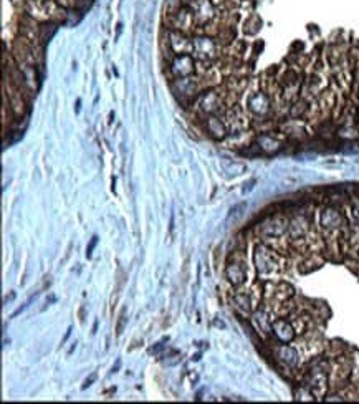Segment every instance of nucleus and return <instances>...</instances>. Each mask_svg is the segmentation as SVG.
<instances>
[{
	"label": "nucleus",
	"mask_w": 359,
	"mask_h": 404,
	"mask_svg": "<svg viewBox=\"0 0 359 404\" xmlns=\"http://www.w3.org/2000/svg\"><path fill=\"white\" fill-rule=\"evenodd\" d=\"M185 5L184 0H164V5H162V17H169L172 13H176L177 10H180Z\"/></svg>",
	"instance_id": "obj_9"
},
{
	"label": "nucleus",
	"mask_w": 359,
	"mask_h": 404,
	"mask_svg": "<svg viewBox=\"0 0 359 404\" xmlns=\"http://www.w3.org/2000/svg\"><path fill=\"white\" fill-rule=\"evenodd\" d=\"M53 2H57L58 5H62V7L67 8V10H70V8L81 7L83 3H85V0H53Z\"/></svg>",
	"instance_id": "obj_10"
},
{
	"label": "nucleus",
	"mask_w": 359,
	"mask_h": 404,
	"mask_svg": "<svg viewBox=\"0 0 359 404\" xmlns=\"http://www.w3.org/2000/svg\"><path fill=\"white\" fill-rule=\"evenodd\" d=\"M262 29V18H260L256 13H247V17L242 22V30L247 35H255L256 32Z\"/></svg>",
	"instance_id": "obj_8"
},
{
	"label": "nucleus",
	"mask_w": 359,
	"mask_h": 404,
	"mask_svg": "<svg viewBox=\"0 0 359 404\" xmlns=\"http://www.w3.org/2000/svg\"><path fill=\"white\" fill-rule=\"evenodd\" d=\"M222 46L217 43L214 37L209 35H195L194 37V52L192 57L195 60H217L220 57Z\"/></svg>",
	"instance_id": "obj_3"
},
{
	"label": "nucleus",
	"mask_w": 359,
	"mask_h": 404,
	"mask_svg": "<svg viewBox=\"0 0 359 404\" xmlns=\"http://www.w3.org/2000/svg\"><path fill=\"white\" fill-rule=\"evenodd\" d=\"M197 25H207L217 17V8L212 0H190L187 3Z\"/></svg>",
	"instance_id": "obj_4"
},
{
	"label": "nucleus",
	"mask_w": 359,
	"mask_h": 404,
	"mask_svg": "<svg viewBox=\"0 0 359 404\" xmlns=\"http://www.w3.org/2000/svg\"><path fill=\"white\" fill-rule=\"evenodd\" d=\"M22 8L23 13L40 23H58L65 22L68 17L67 8L53 0H23Z\"/></svg>",
	"instance_id": "obj_1"
},
{
	"label": "nucleus",
	"mask_w": 359,
	"mask_h": 404,
	"mask_svg": "<svg viewBox=\"0 0 359 404\" xmlns=\"http://www.w3.org/2000/svg\"><path fill=\"white\" fill-rule=\"evenodd\" d=\"M166 30L167 38H169L171 48L176 55H192L194 52V38H190V35L182 34V32L176 30Z\"/></svg>",
	"instance_id": "obj_5"
},
{
	"label": "nucleus",
	"mask_w": 359,
	"mask_h": 404,
	"mask_svg": "<svg viewBox=\"0 0 359 404\" xmlns=\"http://www.w3.org/2000/svg\"><path fill=\"white\" fill-rule=\"evenodd\" d=\"M96 244H98V237H93V239H91V244L88 245V249H86V255H88V257H91L93 249L96 247Z\"/></svg>",
	"instance_id": "obj_11"
},
{
	"label": "nucleus",
	"mask_w": 359,
	"mask_h": 404,
	"mask_svg": "<svg viewBox=\"0 0 359 404\" xmlns=\"http://www.w3.org/2000/svg\"><path fill=\"white\" fill-rule=\"evenodd\" d=\"M249 110L255 114H267L268 113V98L265 95H260V93H255V95L250 96L249 100Z\"/></svg>",
	"instance_id": "obj_7"
},
{
	"label": "nucleus",
	"mask_w": 359,
	"mask_h": 404,
	"mask_svg": "<svg viewBox=\"0 0 359 404\" xmlns=\"http://www.w3.org/2000/svg\"><path fill=\"white\" fill-rule=\"evenodd\" d=\"M95 378H96V376H95V374H93V376H91V378H90V379H86V383H85V386H83V389H85V388H88V386H90V384H91L93 381H95Z\"/></svg>",
	"instance_id": "obj_12"
},
{
	"label": "nucleus",
	"mask_w": 359,
	"mask_h": 404,
	"mask_svg": "<svg viewBox=\"0 0 359 404\" xmlns=\"http://www.w3.org/2000/svg\"><path fill=\"white\" fill-rule=\"evenodd\" d=\"M171 73L177 78H185L195 73V58L192 55H176V58L171 63Z\"/></svg>",
	"instance_id": "obj_6"
},
{
	"label": "nucleus",
	"mask_w": 359,
	"mask_h": 404,
	"mask_svg": "<svg viewBox=\"0 0 359 404\" xmlns=\"http://www.w3.org/2000/svg\"><path fill=\"white\" fill-rule=\"evenodd\" d=\"M162 23H164V29L167 30L182 32V34H187V35H192L194 29L197 27L192 12H190V8L187 5H184L180 10H177L169 17H162Z\"/></svg>",
	"instance_id": "obj_2"
}]
</instances>
